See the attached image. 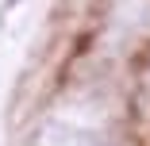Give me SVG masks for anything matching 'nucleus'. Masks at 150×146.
I'll return each mask as SVG.
<instances>
[{
  "instance_id": "nucleus-1",
  "label": "nucleus",
  "mask_w": 150,
  "mask_h": 146,
  "mask_svg": "<svg viewBox=\"0 0 150 146\" xmlns=\"http://www.w3.org/2000/svg\"><path fill=\"white\" fill-rule=\"evenodd\" d=\"M50 146H108L100 135L93 131H81V127H69V131H54L50 135Z\"/></svg>"
}]
</instances>
